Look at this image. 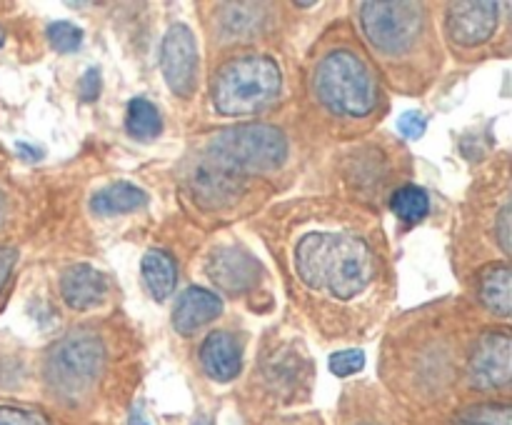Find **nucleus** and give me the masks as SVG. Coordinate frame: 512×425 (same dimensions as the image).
Returning <instances> with one entry per match:
<instances>
[{
    "label": "nucleus",
    "mask_w": 512,
    "mask_h": 425,
    "mask_svg": "<svg viewBox=\"0 0 512 425\" xmlns=\"http://www.w3.org/2000/svg\"><path fill=\"white\" fill-rule=\"evenodd\" d=\"M3 40H5V35H3V30H0V45H3Z\"/></svg>",
    "instance_id": "c756f323"
},
{
    "label": "nucleus",
    "mask_w": 512,
    "mask_h": 425,
    "mask_svg": "<svg viewBox=\"0 0 512 425\" xmlns=\"http://www.w3.org/2000/svg\"><path fill=\"white\" fill-rule=\"evenodd\" d=\"M285 158H288V140L278 128L248 123L220 130L205 148L203 165L243 183V175L278 170Z\"/></svg>",
    "instance_id": "f03ea898"
},
{
    "label": "nucleus",
    "mask_w": 512,
    "mask_h": 425,
    "mask_svg": "<svg viewBox=\"0 0 512 425\" xmlns=\"http://www.w3.org/2000/svg\"><path fill=\"white\" fill-rule=\"evenodd\" d=\"M498 3H455L448 13V33L455 43L473 48L485 43L498 25Z\"/></svg>",
    "instance_id": "1a4fd4ad"
},
{
    "label": "nucleus",
    "mask_w": 512,
    "mask_h": 425,
    "mask_svg": "<svg viewBox=\"0 0 512 425\" xmlns=\"http://www.w3.org/2000/svg\"><path fill=\"white\" fill-rule=\"evenodd\" d=\"M200 363H203L205 373L218 383H230L238 378L240 368H243V350L240 343L230 333H210L200 345Z\"/></svg>",
    "instance_id": "9b49d317"
},
{
    "label": "nucleus",
    "mask_w": 512,
    "mask_h": 425,
    "mask_svg": "<svg viewBox=\"0 0 512 425\" xmlns=\"http://www.w3.org/2000/svg\"><path fill=\"white\" fill-rule=\"evenodd\" d=\"M283 88L278 63L265 55H240L225 63L213 80V103L218 113L240 118L268 108Z\"/></svg>",
    "instance_id": "7ed1b4c3"
},
{
    "label": "nucleus",
    "mask_w": 512,
    "mask_h": 425,
    "mask_svg": "<svg viewBox=\"0 0 512 425\" xmlns=\"http://www.w3.org/2000/svg\"><path fill=\"white\" fill-rule=\"evenodd\" d=\"M398 130L405 135V138L418 140L420 135L428 130V118H425L423 113H418V110H410V113H403L398 118Z\"/></svg>",
    "instance_id": "b1692460"
},
{
    "label": "nucleus",
    "mask_w": 512,
    "mask_h": 425,
    "mask_svg": "<svg viewBox=\"0 0 512 425\" xmlns=\"http://www.w3.org/2000/svg\"><path fill=\"white\" fill-rule=\"evenodd\" d=\"M3 210H5V205H3V195H0V220H3Z\"/></svg>",
    "instance_id": "c85d7f7f"
},
{
    "label": "nucleus",
    "mask_w": 512,
    "mask_h": 425,
    "mask_svg": "<svg viewBox=\"0 0 512 425\" xmlns=\"http://www.w3.org/2000/svg\"><path fill=\"white\" fill-rule=\"evenodd\" d=\"M160 68L168 88L178 98H190L198 78V43L188 25L175 23L160 45Z\"/></svg>",
    "instance_id": "0eeeda50"
},
{
    "label": "nucleus",
    "mask_w": 512,
    "mask_h": 425,
    "mask_svg": "<svg viewBox=\"0 0 512 425\" xmlns=\"http://www.w3.org/2000/svg\"><path fill=\"white\" fill-rule=\"evenodd\" d=\"M455 425H512V408L505 403H480L463 410Z\"/></svg>",
    "instance_id": "aec40b11"
},
{
    "label": "nucleus",
    "mask_w": 512,
    "mask_h": 425,
    "mask_svg": "<svg viewBox=\"0 0 512 425\" xmlns=\"http://www.w3.org/2000/svg\"><path fill=\"white\" fill-rule=\"evenodd\" d=\"M512 340L508 330H488L480 335L470 358V380L475 388H503L512 378Z\"/></svg>",
    "instance_id": "6e6552de"
},
{
    "label": "nucleus",
    "mask_w": 512,
    "mask_h": 425,
    "mask_svg": "<svg viewBox=\"0 0 512 425\" xmlns=\"http://www.w3.org/2000/svg\"><path fill=\"white\" fill-rule=\"evenodd\" d=\"M48 43L58 53H73L83 43V30L78 25L68 23V20H58V23L48 25Z\"/></svg>",
    "instance_id": "412c9836"
},
{
    "label": "nucleus",
    "mask_w": 512,
    "mask_h": 425,
    "mask_svg": "<svg viewBox=\"0 0 512 425\" xmlns=\"http://www.w3.org/2000/svg\"><path fill=\"white\" fill-rule=\"evenodd\" d=\"M208 275L225 293H245L260 280V265L238 248H220L210 255Z\"/></svg>",
    "instance_id": "9d476101"
},
{
    "label": "nucleus",
    "mask_w": 512,
    "mask_h": 425,
    "mask_svg": "<svg viewBox=\"0 0 512 425\" xmlns=\"http://www.w3.org/2000/svg\"><path fill=\"white\" fill-rule=\"evenodd\" d=\"M480 300L485 308L498 313L500 318H508L512 310V273L505 263H495L480 273Z\"/></svg>",
    "instance_id": "2eb2a0df"
},
{
    "label": "nucleus",
    "mask_w": 512,
    "mask_h": 425,
    "mask_svg": "<svg viewBox=\"0 0 512 425\" xmlns=\"http://www.w3.org/2000/svg\"><path fill=\"white\" fill-rule=\"evenodd\" d=\"M315 95L335 115L363 118L375 108L378 88L365 60L350 50H333L315 70Z\"/></svg>",
    "instance_id": "20e7f679"
},
{
    "label": "nucleus",
    "mask_w": 512,
    "mask_h": 425,
    "mask_svg": "<svg viewBox=\"0 0 512 425\" xmlns=\"http://www.w3.org/2000/svg\"><path fill=\"white\" fill-rule=\"evenodd\" d=\"M128 425H148V420L143 418V413H140V410H133V413H130Z\"/></svg>",
    "instance_id": "cd10ccee"
},
{
    "label": "nucleus",
    "mask_w": 512,
    "mask_h": 425,
    "mask_svg": "<svg viewBox=\"0 0 512 425\" xmlns=\"http://www.w3.org/2000/svg\"><path fill=\"white\" fill-rule=\"evenodd\" d=\"M148 203V193L133 183H113L108 188L98 190L90 200L93 213L100 215H120V213H133V210L143 208Z\"/></svg>",
    "instance_id": "dca6fc26"
},
{
    "label": "nucleus",
    "mask_w": 512,
    "mask_h": 425,
    "mask_svg": "<svg viewBox=\"0 0 512 425\" xmlns=\"http://www.w3.org/2000/svg\"><path fill=\"white\" fill-rule=\"evenodd\" d=\"M0 425H50V420L38 410L0 405Z\"/></svg>",
    "instance_id": "5701e85b"
},
{
    "label": "nucleus",
    "mask_w": 512,
    "mask_h": 425,
    "mask_svg": "<svg viewBox=\"0 0 512 425\" xmlns=\"http://www.w3.org/2000/svg\"><path fill=\"white\" fill-rule=\"evenodd\" d=\"M220 313H223V300L218 295L205 288H188L175 303L173 325L178 333L190 335L218 318Z\"/></svg>",
    "instance_id": "ddd939ff"
},
{
    "label": "nucleus",
    "mask_w": 512,
    "mask_h": 425,
    "mask_svg": "<svg viewBox=\"0 0 512 425\" xmlns=\"http://www.w3.org/2000/svg\"><path fill=\"white\" fill-rule=\"evenodd\" d=\"M223 20H220V28L223 35L228 38H250L255 35V30L260 28V20H263V5H248V3H235V5H223Z\"/></svg>",
    "instance_id": "a211bd4d"
},
{
    "label": "nucleus",
    "mask_w": 512,
    "mask_h": 425,
    "mask_svg": "<svg viewBox=\"0 0 512 425\" xmlns=\"http://www.w3.org/2000/svg\"><path fill=\"white\" fill-rule=\"evenodd\" d=\"M140 273H143L145 288L158 303H163L178 283V265L165 250H148L140 263Z\"/></svg>",
    "instance_id": "4468645a"
},
{
    "label": "nucleus",
    "mask_w": 512,
    "mask_h": 425,
    "mask_svg": "<svg viewBox=\"0 0 512 425\" xmlns=\"http://www.w3.org/2000/svg\"><path fill=\"white\" fill-rule=\"evenodd\" d=\"M125 128L135 140H155L163 133V118H160L158 108L145 98H133L128 103V118H125Z\"/></svg>",
    "instance_id": "f3484780"
},
{
    "label": "nucleus",
    "mask_w": 512,
    "mask_h": 425,
    "mask_svg": "<svg viewBox=\"0 0 512 425\" xmlns=\"http://www.w3.org/2000/svg\"><path fill=\"white\" fill-rule=\"evenodd\" d=\"M100 85H103V80H100V70L98 68H88L83 73V78H80V98L85 100V103H93L95 98L100 95Z\"/></svg>",
    "instance_id": "393cba45"
},
{
    "label": "nucleus",
    "mask_w": 512,
    "mask_h": 425,
    "mask_svg": "<svg viewBox=\"0 0 512 425\" xmlns=\"http://www.w3.org/2000/svg\"><path fill=\"white\" fill-rule=\"evenodd\" d=\"M365 368V353L363 350H340L330 358V373L338 378H348V375L360 373Z\"/></svg>",
    "instance_id": "4be33fe9"
},
{
    "label": "nucleus",
    "mask_w": 512,
    "mask_h": 425,
    "mask_svg": "<svg viewBox=\"0 0 512 425\" xmlns=\"http://www.w3.org/2000/svg\"><path fill=\"white\" fill-rule=\"evenodd\" d=\"M105 290H108L105 275L88 263L70 265L63 273V278H60V293H63V300L75 310H85L98 305L100 300L105 298Z\"/></svg>",
    "instance_id": "f8f14e48"
},
{
    "label": "nucleus",
    "mask_w": 512,
    "mask_h": 425,
    "mask_svg": "<svg viewBox=\"0 0 512 425\" xmlns=\"http://www.w3.org/2000/svg\"><path fill=\"white\" fill-rule=\"evenodd\" d=\"M298 275L308 288L325 290L338 300L363 293L375 273L373 253L353 233H308L295 248Z\"/></svg>",
    "instance_id": "f257e3e1"
},
{
    "label": "nucleus",
    "mask_w": 512,
    "mask_h": 425,
    "mask_svg": "<svg viewBox=\"0 0 512 425\" xmlns=\"http://www.w3.org/2000/svg\"><path fill=\"white\" fill-rule=\"evenodd\" d=\"M498 243L505 255H510V205H503L498 215Z\"/></svg>",
    "instance_id": "bb28decb"
},
{
    "label": "nucleus",
    "mask_w": 512,
    "mask_h": 425,
    "mask_svg": "<svg viewBox=\"0 0 512 425\" xmlns=\"http://www.w3.org/2000/svg\"><path fill=\"white\" fill-rule=\"evenodd\" d=\"M105 365V348L98 335L78 330L60 338L45 358V383L65 403L85 398L98 383Z\"/></svg>",
    "instance_id": "39448f33"
},
{
    "label": "nucleus",
    "mask_w": 512,
    "mask_h": 425,
    "mask_svg": "<svg viewBox=\"0 0 512 425\" xmlns=\"http://www.w3.org/2000/svg\"><path fill=\"white\" fill-rule=\"evenodd\" d=\"M360 23L380 53L400 55L413 48L423 33V5L418 3H363Z\"/></svg>",
    "instance_id": "423d86ee"
},
{
    "label": "nucleus",
    "mask_w": 512,
    "mask_h": 425,
    "mask_svg": "<svg viewBox=\"0 0 512 425\" xmlns=\"http://www.w3.org/2000/svg\"><path fill=\"white\" fill-rule=\"evenodd\" d=\"M390 208L405 223H420L430 210L428 193L423 188H418V185H403L390 198Z\"/></svg>",
    "instance_id": "6ab92c4d"
},
{
    "label": "nucleus",
    "mask_w": 512,
    "mask_h": 425,
    "mask_svg": "<svg viewBox=\"0 0 512 425\" xmlns=\"http://www.w3.org/2000/svg\"><path fill=\"white\" fill-rule=\"evenodd\" d=\"M15 260H18V250H15V248H0V293H3L5 283H8V278H10V273H13Z\"/></svg>",
    "instance_id": "a878e982"
}]
</instances>
